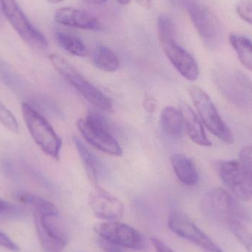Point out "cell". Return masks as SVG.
I'll use <instances>...</instances> for the list:
<instances>
[{
    "mask_svg": "<svg viewBox=\"0 0 252 252\" xmlns=\"http://www.w3.org/2000/svg\"><path fill=\"white\" fill-rule=\"evenodd\" d=\"M201 210L209 220L230 226L250 219V214L233 196L222 188H215L205 193L201 201Z\"/></svg>",
    "mask_w": 252,
    "mask_h": 252,
    "instance_id": "6da1fadb",
    "label": "cell"
},
{
    "mask_svg": "<svg viewBox=\"0 0 252 252\" xmlns=\"http://www.w3.org/2000/svg\"><path fill=\"white\" fill-rule=\"evenodd\" d=\"M54 69L74 87L87 101L101 110L109 112L112 102L108 96L89 82L76 69L60 55L51 54L49 57Z\"/></svg>",
    "mask_w": 252,
    "mask_h": 252,
    "instance_id": "7a4b0ae2",
    "label": "cell"
},
{
    "mask_svg": "<svg viewBox=\"0 0 252 252\" xmlns=\"http://www.w3.org/2000/svg\"><path fill=\"white\" fill-rule=\"evenodd\" d=\"M184 6L204 46L216 50L223 41V27L217 16L198 0H184Z\"/></svg>",
    "mask_w": 252,
    "mask_h": 252,
    "instance_id": "3957f363",
    "label": "cell"
},
{
    "mask_svg": "<svg viewBox=\"0 0 252 252\" xmlns=\"http://www.w3.org/2000/svg\"><path fill=\"white\" fill-rule=\"evenodd\" d=\"M22 117L30 134L41 151L59 160L62 141L48 121L31 105L22 103Z\"/></svg>",
    "mask_w": 252,
    "mask_h": 252,
    "instance_id": "277c9868",
    "label": "cell"
},
{
    "mask_svg": "<svg viewBox=\"0 0 252 252\" xmlns=\"http://www.w3.org/2000/svg\"><path fill=\"white\" fill-rule=\"evenodd\" d=\"M76 126L83 137L99 151L115 157L122 156V148L109 130L107 121L101 115L90 113L84 119L78 120Z\"/></svg>",
    "mask_w": 252,
    "mask_h": 252,
    "instance_id": "5b68a950",
    "label": "cell"
},
{
    "mask_svg": "<svg viewBox=\"0 0 252 252\" xmlns=\"http://www.w3.org/2000/svg\"><path fill=\"white\" fill-rule=\"evenodd\" d=\"M38 240L46 252H62L67 245L68 234L59 210L33 213Z\"/></svg>",
    "mask_w": 252,
    "mask_h": 252,
    "instance_id": "8992f818",
    "label": "cell"
},
{
    "mask_svg": "<svg viewBox=\"0 0 252 252\" xmlns=\"http://www.w3.org/2000/svg\"><path fill=\"white\" fill-rule=\"evenodd\" d=\"M189 93L201 121L208 130L223 142L233 143V134L222 120L210 96L196 87H190Z\"/></svg>",
    "mask_w": 252,
    "mask_h": 252,
    "instance_id": "52a82bcc",
    "label": "cell"
},
{
    "mask_svg": "<svg viewBox=\"0 0 252 252\" xmlns=\"http://www.w3.org/2000/svg\"><path fill=\"white\" fill-rule=\"evenodd\" d=\"M0 4L6 19L28 45L37 50L47 48L48 44L44 34L31 24L16 0H0Z\"/></svg>",
    "mask_w": 252,
    "mask_h": 252,
    "instance_id": "ba28073f",
    "label": "cell"
},
{
    "mask_svg": "<svg viewBox=\"0 0 252 252\" xmlns=\"http://www.w3.org/2000/svg\"><path fill=\"white\" fill-rule=\"evenodd\" d=\"M216 168L222 182L238 199H252V177L240 160L217 161Z\"/></svg>",
    "mask_w": 252,
    "mask_h": 252,
    "instance_id": "9c48e42d",
    "label": "cell"
},
{
    "mask_svg": "<svg viewBox=\"0 0 252 252\" xmlns=\"http://www.w3.org/2000/svg\"><path fill=\"white\" fill-rule=\"evenodd\" d=\"M168 226L173 233L198 246L204 252H223L182 212H172L169 216Z\"/></svg>",
    "mask_w": 252,
    "mask_h": 252,
    "instance_id": "30bf717a",
    "label": "cell"
},
{
    "mask_svg": "<svg viewBox=\"0 0 252 252\" xmlns=\"http://www.w3.org/2000/svg\"><path fill=\"white\" fill-rule=\"evenodd\" d=\"M93 229L99 237L112 241L123 248L136 250L145 248V241L142 234L125 223L116 221L102 222L96 223Z\"/></svg>",
    "mask_w": 252,
    "mask_h": 252,
    "instance_id": "8fae6325",
    "label": "cell"
},
{
    "mask_svg": "<svg viewBox=\"0 0 252 252\" xmlns=\"http://www.w3.org/2000/svg\"><path fill=\"white\" fill-rule=\"evenodd\" d=\"M215 80L219 90L229 101L238 107H251L252 98L241 81L239 72H218Z\"/></svg>",
    "mask_w": 252,
    "mask_h": 252,
    "instance_id": "7c38bea8",
    "label": "cell"
},
{
    "mask_svg": "<svg viewBox=\"0 0 252 252\" xmlns=\"http://www.w3.org/2000/svg\"><path fill=\"white\" fill-rule=\"evenodd\" d=\"M163 50L176 70L188 81H195L198 78L199 69L193 56L179 45L176 38L161 41Z\"/></svg>",
    "mask_w": 252,
    "mask_h": 252,
    "instance_id": "4fadbf2b",
    "label": "cell"
},
{
    "mask_svg": "<svg viewBox=\"0 0 252 252\" xmlns=\"http://www.w3.org/2000/svg\"><path fill=\"white\" fill-rule=\"evenodd\" d=\"M89 206L94 216L103 220H114L122 219L124 206L117 197L99 187L90 192Z\"/></svg>",
    "mask_w": 252,
    "mask_h": 252,
    "instance_id": "5bb4252c",
    "label": "cell"
},
{
    "mask_svg": "<svg viewBox=\"0 0 252 252\" xmlns=\"http://www.w3.org/2000/svg\"><path fill=\"white\" fill-rule=\"evenodd\" d=\"M55 20L64 26L82 30L99 31L103 30L101 22L93 15L74 7H63L55 13Z\"/></svg>",
    "mask_w": 252,
    "mask_h": 252,
    "instance_id": "9a60e30c",
    "label": "cell"
},
{
    "mask_svg": "<svg viewBox=\"0 0 252 252\" xmlns=\"http://www.w3.org/2000/svg\"><path fill=\"white\" fill-rule=\"evenodd\" d=\"M179 109L183 118L184 126L191 140L201 146H211L212 142L207 138L204 127L193 109L186 103H181Z\"/></svg>",
    "mask_w": 252,
    "mask_h": 252,
    "instance_id": "2e32d148",
    "label": "cell"
},
{
    "mask_svg": "<svg viewBox=\"0 0 252 252\" xmlns=\"http://www.w3.org/2000/svg\"><path fill=\"white\" fill-rule=\"evenodd\" d=\"M173 170L179 180L187 186H194L198 182V173L193 161L184 154H175L170 158Z\"/></svg>",
    "mask_w": 252,
    "mask_h": 252,
    "instance_id": "e0dca14e",
    "label": "cell"
},
{
    "mask_svg": "<svg viewBox=\"0 0 252 252\" xmlns=\"http://www.w3.org/2000/svg\"><path fill=\"white\" fill-rule=\"evenodd\" d=\"M160 124L163 131L169 136L178 137L183 130L184 123L180 109L173 106H167L163 109L160 118Z\"/></svg>",
    "mask_w": 252,
    "mask_h": 252,
    "instance_id": "ac0fdd59",
    "label": "cell"
},
{
    "mask_svg": "<svg viewBox=\"0 0 252 252\" xmlns=\"http://www.w3.org/2000/svg\"><path fill=\"white\" fill-rule=\"evenodd\" d=\"M93 62L97 69L104 72H116L120 67V61L116 53L106 46L96 47L93 53Z\"/></svg>",
    "mask_w": 252,
    "mask_h": 252,
    "instance_id": "d6986e66",
    "label": "cell"
},
{
    "mask_svg": "<svg viewBox=\"0 0 252 252\" xmlns=\"http://www.w3.org/2000/svg\"><path fill=\"white\" fill-rule=\"evenodd\" d=\"M74 142L82 162L84 163L88 177L96 188L98 184V173L100 170L98 161L81 139L75 137Z\"/></svg>",
    "mask_w": 252,
    "mask_h": 252,
    "instance_id": "ffe728a7",
    "label": "cell"
},
{
    "mask_svg": "<svg viewBox=\"0 0 252 252\" xmlns=\"http://www.w3.org/2000/svg\"><path fill=\"white\" fill-rule=\"evenodd\" d=\"M55 36L59 46L71 55L79 57H85L88 55V50L85 44L73 34L57 31Z\"/></svg>",
    "mask_w": 252,
    "mask_h": 252,
    "instance_id": "44dd1931",
    "label": "cell"
},
{
    "mask_svg": "<svg viewBox=\"0 0 252 252\" xmlns=\"http://www.w3.org/2000/svg\"><path fill=\"white\" fill-rule=\"evenodd\" d=\"M16 199L21 204L29 207L32 213H50L59 210L53 203L31 192H18L16 194Z\"/></svg>",
    "mask_w": 252,
    "mask_h": 252,
    "instance_id": "7402d4cb",
    "label": "cell"
},
{
    "mask_svg": "<svg viewBox=\"0 0 252 252\" xmlns=\"http://www.w3.org/2000/svg\"><path fill=\"white\" fill-rule=\"evenodd\" d=\"M229 42L236 52L241 63L252 71V42L248 38L238 34H231Z\"/></svg>",
    "mask_w": 252,
    "mask_h": 252,
    "instance_id": "603a6c76",
    "label": "cell"
},
{
    "mask_svg": "<svg viewBox=\"0 0 252 252\" xmlns=\"http://www.w3.org/2000/svg\"><path fill=\"white\" fill-rule=\"evenodd\" d=\"M28 216L26 209L0 198V219L17 220Z\"/></svg>",
    "mask_w": 252,
    "mask_h": 252,
    "instance_id": "cb8c5ba5",
    "label": "cell"
},
{
    "mask_svg": "<svg viewBox=\"0 0 252 252\" xmlns=\"http://www.w3.org/2000/svg\"><path fill=\"white\" fill-rule=\"evenodd\" d=\"M158 34L160 42L176 38V30L171 18L161 14L158 18Z\"/></svg>",
    "mask_w": 252,
    "mask_h": 252,
    "instance_id": "d4e9b609",
    "label": "cell"
},
{
    "mask_svg": "<svg viewBox=\"0 0 252 252\" xmlns=\"http://www.w3.org/2000/svg\"><path fill=\"white\" fill-rule=\"evenodd\" d=\"M237 239L245 247L248 252H252V234L246 227L244 223L236 222L229 226Z\"/></svg>",
    "mask_w": 252,
    "mask_h": 252,
    "instance_id": "484cf974",
    "label": "cell"
},
{
    "mask_svg": "<svg viewBox=\"0 0 252 252\" xmlns=\"http://www.w3.org/2000/svg\"><path fill=\"white\" fill-rule=\"evenodd\" d=\"M0 123L4 127L13 133L19 130V123L13 114L0 101Z\"/></svg>",
    "mask_w": 252,
    "mask_h": 252,
    "instance_id": "4316f807",
    "label": "cell"
},
{
    "mask_svg": "<svg viewBox=\"0 0 252 252\" xmlns=\"http://www.w3.org/2000/svg\"><path fill=\"white\" fill-rule=\"evenodd\" d=\"M236 11L243 20L252 25V0H241L237 4Z\"/></svg>",
    "mask_w": 252,
    "mask_h": 252,
    "instance_id": "83f0119b",
    "label": "cell"
},
{
    "mask_svg": "<svg viewBox=\"0 0 252 252\" xmlns=\"http://www.w3.org/2000/svg\"><path fill=\"white\" fill-rule=\"evenodd\" d=\"M240 161L244 164L252 177V145L244 147L240 151Z\"/></svg>",
    "mask_w": 252,
    "mask_h": 252,
    "instance_id": "f1b7e54d",
    "label": "cell"
},
{
    "mask_svg": "<svg viewBox=\"0 0 252 252\" xmlns=\"http://www.w3.org/2000/svg\"><path fill=\"white\" fill-rule=\"evenodd\" d=\"M97 244L104 252H125L123 247H120L118 244H115L112 241L104 239L101 237L98 236Z\"/></svg>",
    "mask_w": 252,
    "mask_h": 252,
    "instance_id": "f546056e",
    "label": "cell"
},
{
    "mask_svg": "<svg viewBox=\"0 0 252 252\" xmlns=\"http://www.w3.org/2000/svg\"><path fill=\"white\" fill-rule=\"evenodd\" d=\"M0 246L9 251L18 252L20 251V247L13 242L6 234L0 231Z\"/></svg>",
    "mask_w": 252,
    "mask_h": 252,
    "instance_id": "4dcf8cb0",
    "label": "cell"
},
{
    "mask_svg": "<svg viewBox=\"0 0 252 252\" xmlns=\"http://www.w3.org/2000/svg\"><path fill=\"white\" fill-rule=\"evenodd\" d=\"M151 241L156 252H175L167 244L158 238H151Z\"/></svg>",
    "mask_w": 252,
    "mask_h": 252,
    "instance_id": "1f68e13d",
    "label": "cell"
},
{
    "mask_svg": "<svg viewBox=\"0 0 252 252\" xmlns=\"http://www.w3.org/2000/svg\"><path fill=\"white\" fill-rule=\"evenodd\" d=\"M240 77H241V81L244 83V86L248 90L249 93H250L252 98V82L251 80L247 75H244V73L241 72H240Z\"/></svg>",
    "mask_w": 252,
    "mask_h": 252,
    "instance_id": "d6a6232c",
    "label": "cell"
},
{
    "mask_svg": "<svg viewBox=\"0 0 252 252\" xmlns=\"http://www.w3.org/2000/svg\"><path fill=\"white\" fill-rule=\"evenodd\" d=\"M145 108L148 112H152L155 110L156 104L155 102L152 101L151 100H147L145 103Z\"/></svg>",
    "mask_w": 252,
    "mask_h": 252,
    "instance_id": "836d02e7",
    "label": "cell"
},
{
    "mask_svg": "<svg viewBox=\"0 0 252 252\" xmlns=\"http://www.w3.org/2000/svg\"><path fill=\"white\" fill-rule=\"evenodd\" d=\"M151 1L152 0H136V2L139 3L142 7L145 8H149L151 7Z\"/></svg>",
    "mask_w": 252,
    "mask_h": 252,
    "instance_id": "e575fe53",
    "label": "cell"
},
{
    "mask_svg": "<svg viewBox=\"0 0 252 252\" xmlns=\"http://www.w3.org/2000/svg\"><path fill=\"white\" fill-rule=\"evenodd\" d=\"M86 2L93 4H103L106 3L108 0H84Z\"/></svg>",
    "mask_w": 252,
    "mask_h": 252,
    "instance_id": "d590c367",
    "label": "cell"
},
{
    "mask_svg": "<svg viewBox=\"0 0 252 252\" xmlns=\"http://www.w3.org/2000/svg\"><path fill=\"white\" fill-rule=\"evenodd\" d=\"M48 2L52 3V4H56V3L61 2V1H63V0H47Z\"/></svg>",
    "mask_w": 252,
    "mask_h": 252,
    "instance_id": "8d00e7d4",
    "label": "cell"
},
{
    "mask_svg": "<svg viewBox=\"0 0 252 252\" xmlns=\"http://www.w3.org/2000/svg\"><path fill=\"white\" fill-rule=\"evenodd\" d=\"M118 2L121 4H127L130 1V0H118Z\"/></svg>",
    "mask_w": 252,
    "mask_h": 252,
    "instance_id": "74e56055",
    "label": "cell"
}]
</instances>
